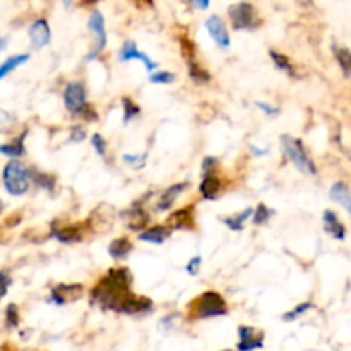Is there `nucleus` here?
Instances as JSON below:
<instances>
[{
	"instance_id": "nucleus-25",
	"label": "nucleus",
	"mask_w": 351,
	"mask_h": 351,
	"mask_svg": "<svg viewBox=\"0 0 351 351\" xmlns=\"http://www.w3.org/2000/svg\"><path fill=\"white\" fill-rule=\"evenodd\" d=\"M252 215H254V209L247 208V209H243V211H240L239 215L226 216V218H223V223H225L230 230H233V232H242L243 225H245V221Z\"/></svg>"
},
{
	"instance_id": "nucleus-11",
	"label": "nucleus",
	"mask_w": 351,
	"mask_h": 351,
	"mask_svg": "<svg viewBox=\"0 0 351 351\" xmlns=\"http://www.w3.org/2000/svg\"><path fill=\"white\" fill-rule=\"evenodd\" d=\"M123 219H125V225L129 226V230H132V232H141V230L147 228V223H149L151 216L149 213L144 209L143 202H136V204H132L125 213H123Z\"/></svg>"
},
{
	"instance_id": "nucleus-30",
	"label": "nucleus",
	"mask_w": 351,
	"mask_h": 351,
	"mask_svg": "<svg viewBox=\"0 0 351 351\" xmlns=\"http://www.w3.org/2000/svg\"><path fill=\"white\" fill-rule=\"evenodd\" d=\"M271 216H273V211H271L266 204H259L252 215L254 225H257V226L266 225V223L271 219Z\"/></svg>"
},
{
	"instance_id": "nucleus-43",
	"label": "nucleus",
	"mask_w": 351,
	"mask_h": 351,
	"mask_svg": "<svg viewBox=\"0 0 351 351\" xmlns=\"http://www.w3.org/2000/svg\"><path fill=\"white\" fill-rule=\"evenodd\" d=\"M295 2L302 7H311L312 3H314V0H295Z\"/></svg>"
},
{
	"instance_id": "nucleus-5",
	"label": "nucleus",
	"mask_w": 351,
	"mask_h": 351,
	"mask_svg": "<svg viewBox=\"0 0 351 351\" xmlns=\"http://www.w3.org/2000/svg\"><path fill=\"white\" fill-rule=\"evenodd\" d=\"M3 185L12 195L26 194L31 184V173L21 161H9L3 168Z\"/></svg>"
},
{
	"instance_id": "nucleus-32",
	"label": "nucleus",
	"mask_w": 351,
	"mask_h": 351,
	"mask_svg": "<svg viewBox=\"0 0 351 351\" xmlns=\"http://www.w3.org/2000/svg\"><path fill=\"white\" fill-rule=\"evenodd\" d=\"M149 81L154 84H171L175 81V74L168 71H158L149 75Z\"/></svg>"
},
{
	"instance_id": "nucleus-24",
	"label": "nucleus",
	"mask_w": 351,
	"mask_h": 351,
	"mask_svg": "<svg viewBox=\"0 0 351 351\" xmlns=\"http://www.w3.org/2000/svg\"><path fill=\"white\" fill-rule=\"evenodd\" d=\"M269 57H271V60L274 62V65H276L281 72H285V74L290 75V77H293V79L298 77L297 71H295V65L291 64V60L287 57V55L280 53V51H276V50H271Z\"/></svg>"
},
{
	"instance_id": "nucleus-34",
	"label": "nucleus",
	"mask_w": 351,
	"mask_h": 351,
	"mask_svg": "<svg viewBox=\"0 0 351 351\" xmlns=\"http://www.w3.org/2000/svg\"><path fill=\"white\" fill-rule=\"evenodd\" d=\"M122 160L125 161L127 165H130V167H134V168H143L144 165H146L147 153H143V154H123Z\"/></svg>"
},
{
	"instance_id": "nucleus-17",
	"label": "nucleus",
	"mask_w": 351,
	"mask_h": 351,
	"mask_svg": "<svg viewBox=\"0 0 351 351\" xmlns=\"http://www.w3.org/2000/svg\"><path fill=\"white\" fill-rule=\"evenodd\" d=\"M221 187L223 184L221 180L216 177V173L206 175V177H202L201 185H199V192H201V195L206 201H215L219 195V192H221Z\"/></svg>"
},
{
	"instance_id": "nucleus-19",
	"label": "nucleus",
	"mask_w": 351,
	"mask_h": 351,
	"mask_svg": "<svg viewBox=\"0 0 351 351\" xmlns=\"http://www.w3.org/2000/svg\"><path fill=\"white\" fill-rule=\"evenodd\" d=\"M322 219H324V228L326 232L329 233V235L332 237V239L336 240H343L346 235V230H345V225H343L341 221H339V218L336 216L335 211H324V216H322Z\"/></svg>"
},
{
	"instance_id": "nucleus-29",
	"label": "nucleus",
	"mask_w": 351,
	"mask_h": 351,
	"mask_svg": "<svg viewBox=\"0 0 351 351\" xmlns=\"http://www.w3.org/2000/svg\"><path fill=\"white\" fill-rule=\"evenodd\" d=\"M122 108H123V122H130L134 117H137L141 113V108L137 103H134L129 96H123L122 98Z\"/></svg>"
},
{
	"instance_id": "nucleus-42",
	"label": "nucleus",
	"mask_w": 351,
	"mask_h": 351,
	"mask_svg": "<svg viewBox=\"0 0 351 351\" xmlns=\"http://www.w3.org/2000/svg\"><path fill=\"white\" fill-rule=\"evenodd\" d=\"M86 137V132H84V129H82V127H74V136H72V139L74 141H82Z\"/></svg>"
},
{
	"instance_id": "nucleus-16",
	"label": "nucleus",
	"mask_w": 351,
	"mask_h": 351,
	"mask_svg": "<svg viewBox=\"0 0 351 351\" xmlns=\"http://www.w3.org/2000/svg\"><path fill=\"white\" fill-rule=\"evenodd\" d=\"M187 187H189L187 182H180V184H175V185H171V187L165 189L163 194H161V197H160V201H158V204H156L158 211H168V209L175 204V201H177L178 195H180Z\"/></svg>"
},
{
	"instance_id": "nucleus-12",
	"label": "nucleus",
	"mask_w": 351,
	"mask_h": 351,
	"mask_svg": "<svg viewBox=\"0 0 351 351\" xmlns=\"http://www.w3.org/2000/svg\"><path fill=\"white\" fill-rule=\"evenodd\" d=\"M239 338L240 341L237 345L239 351H254L264 346V335L257 329L250 328V326H240Z\"/></svg>"
},
{
	"instance_id": "nucleus-39",
	"label": "nucleus",
	"mask_w": 351,
	"mask_h": 351,
	"mask_svg": "<svg viewBox=\"0 0 351 351\" xmlns=\"http://www.w3.org/2000/svg\"><path fill=\"white\" fill-rule=\"evenodd\" d=\"M10 285V278L5 273H0V298L7 293V288Z\"/></svg>"
},
{
	"instance_id": "nucleus-41",
	"label": "nucleus",
	"mask_w": 351,
	"mask_h": 351,
	"mask_svg": "<svg viewBox=\"0 0 351 351\" xmlns=\"http://www.w3.org/2000/svg\"><path fill=\"white\" fill-rule=\"evenodd\" d=\"M209 2H211V0H191L192 5H194L195 9H199V10L208 9V7H209Z\"/></svg>"
},
{
	"instance_id": "nucleus-37",
	"label": "nucleus",
	"mask_w": 351,
	"mask_h": 351,
	"mask_svg": "<svg viewBox=\"0 0 351 351\" xmlns=\"http://www.w3.org/2000/svg\"><path fill=\"white\" fill-rule=\"evenodd\" d=\"M5 322L9 328H16V326L19 324V312H17L16 305H9V307H7Z\"/></svg>"
},
{
	"instance_id": "nucleus-26",
	"label": "nucleus",
	"mask_w": 351,
	"mask_h": 351,
	"mask_svg": "<svg viewBox=\"0 0 351 351\" xmlns=\"http://www.w3.org/2000/svg\"><path fill=\"white\" fill-rule=\"evenodd\" d=\"M24 137H26V132L21 134V137H17L16 141H12L10 144H3L0 146V153L5 154V156L10 158H19L24 154Z\"/></svg>"
},
{
	"instance_id": "nucleus-23",
	"label": "nucleus",
	"mask_w": 351,
	"mask_h": 351,
	"mask_svg": "<svg viewBox=\"0 0 351 351\" xmlns=\"http://www.w3.org/2000/svg\"><path fill=\"white\" fill-rule=\"evenodd\" d=\"M134 245L127 237H120V239H115L108 245V254L113 257V259H125L130 252H132Z\"/></svg>"
},
{
	"instance_id": "nucleus-46",
	"label": "nucleus",
	"mask_w": 351,
	"mask_h": 351,
	"mask_svg": "<svg viewBox=\"0 0 351 351\" xmlns=\"http://www.w3.org/2000/svg\"><path fill=\"white\" fill-rule=\"evenodd\" d=\"M2 47H3V40H2V38H0V50H2Z\"/></svg>"
},
{
	"instance_id": "nucleus-7",
	"label": "nucleus",
	"mask_w": 351,
	"mask_h": 351,
	"mask_svg": "<svg viewBox=\"0 0 351 351\" xmlns=\"http://www.w3.org/2000/svg\"><path fill=\"white\" fill-rule=\"evenodd\" d=\"M180 50L182 55L185 58V64H187V72L191 75V79L197 84H206V82L211 81V74L199 64L197 55H195V47L191 40L187 38H180Z\"/></svg>"
},
{
	"instance_id": "nucleus-10",
	"label": "nucleus",
	"mask_w": 351,
	"mask_h": 351,
	"mask_svg": "<svg viewBox=\"0 0 351 351\" xmlns=\"http://www.w3.org/2000/svg\"><path fill=\"white\" fill-rule=\"evenodd\" d=\"M82 291H84V287L81 283H60L51 290V302H55L57 305L71 304L82 297Z\"/></svg>"
},
{
	"instance_id": "nucleus-27",
	"label": "nucleus",
	"mask_w": 351,
	"mask_h": 351,
	"mask_svg": "<svg viewBox=\"0 0 351 351\" xmlns=\"http://www.w3.org/2000/svg\"><path fill=\"white\" fill-rule=\"evenodd\" d=\"M27 60H29V55H14V57L7 58V60L0 65V81H2L5 75H9L12 71H16L19 65L26 64Z\"/></svg>"
},
{
	"instance_id": "nucleus-18",
	"label": "nucleus",
	"mask_w": 351,
	"mask_h": 351,
	"mask_svg": "<svg viewBox=\"0 0 351 351\" xmlns=\"http://www.w3.org/2000/svg\"><path fill=\"white\" fill-rule=\"evenodd\" d=\"M171 232H173V230H170L168 226H151V228L143 230V232L139 233V240L147 243H154V245H161V243L170 237Z\"/></svg>"
},
{
	"instance_id": "nucleus-35",
	"label": "nucleus",
	"mask_w": 351,
	"mask_h": 351,
	"mask_svg": "<svg viewBox=\"0 0 351 351\" xmlns=\"http://www.w3.org/2000/svg\"><path fill=\"white\" fill-rule=\"evenodd\" d=\"M91 143H93V147H95L96 153H98L99 156H105V154H106V147H108V144H106L105 137H103L101 134H93Z\"/></svg>"
},
{
	"instance_id": "nucleus-13",
	"label": "nucleus",
	"mask_w": 351,
	"mask_h": 351,
	"mask_svg": "<svg viewBox=\"0 0 351 351\" xmlns=\"http://www.w3.org/2000/svg\"><path fill=\"white\" fill-rule=\"evenodd\" d=\"M119 60L120 62L141 60L144 64V67L147 69V71H154V69L158 67L156 62L151 60V58L147 57L144 51H141L139 47H137L134 41H125V43L122 45V48H120V51H119Z\"/></svg>"
},
{
	"instance_id": "nucleus-2",
	"label": "nucleus",
	"mask_w": 351,
	"mask_h": 351,
	"mask_svg": "<svg viewBox=\"0 0 351 351\" xmlns=\"http://www.w3.org/2000/svg\"><path fill=\"white\" fill-rule=\"evenodd\" d=\"M226 314H228V305L218 291H204L189 305V317L195 319V321L223 317Z\"/></svg>"
},
{
	"instance_id": "nucleus-1",
	"label": "nucleus",
	"mask_w": 351,
	"mask_h": 351,
	"mask_svg": "<svg viewBox=\"0 0 351 351\" xmlns=\"http://www.w3.org/2000/svg\"><path fill=\"white\" fill-rule=\"evenodd\" d=\"M130 285H132V274L127 267L108 269V273L93 287L91 293H89L91 304L101 311L117 312L127 295L132 293Z\"/></svg>"
},
{
	"instance_id": "nucleus-14",
	"label": "nucleus",
	"mask_w": 351,
	"mask_h": 351,
	"mask_svg": "<svg viewBox=\"0 0 351 351\" xmlns=\"http://www.w3.org/2000/svg\"><path fill=\"white\" fill-rule=\"evenodd\" d=\"M51 38V31L50 26L45 19H36L29 27V41H31V48L33 50H40V48L47 47L50 43Z\"/></svg>"
},
{
	"instance_id": "nucleus-33",
	"label": "nucleus",
	"mask_w": 351,
	"mask_h": 351,
	"mask_svg": "<svg viewBox=\"0 0 351 351\" xmlns=\"http://www.w3.org/2000/svg\"><path fill=\"white\" fill-rule=\"evenodd\" d=\"M31 178L34 180V184L40 185L41 189H47V191H51L55 187V178L51 175L47 173H33Z\"/></svg>"
},
{
	"instance_id": "nucleus-48",
	"label": "nucleus",
	"mask_w": 351,
	"mask_h": 351,
	"mask_svg": "<svg viewBox=\"0 0 351 351\" xmlns=\"http://www.w3.org/2000/svg\"><path fill=\"white\" fill-rule=\"evenodd\" d=\"M223 351H232V350H223Z\"/></svg>"
},
{
	"instance_id": "nucleus-31",
	"label": "nucleus",
	"mask_w": 351,
	"mask_h": 351,
	"mask_svg": "<svg viewBox=\"0 0 351 351\" xmlns=\"http://www.w3.org/2000/svg\"><path fill=\"white\" fill-rule=\"evenodd\" d=\"M311 308H314V305H312L311 302H304V304L297 305V307H295L293 311L287 312V314L283 315V321H288V322L297 321L298 317H302V315H304V314H307V312L311 311Z\"/></svg>"
},
{
	"instance_id": "nucleus-38",
	"label": "nucleus",
	"mask_w": 351,
	"mask_h": 351,
	"mask_svg": "<svg viewBox=\"0 0 351 351\" xmlns=\"http://www.w3.org/2000/svg\"><path fill=\"white\" fill-rule=\"evenodd\" d=\"M201 266H202V257L201 256L192 257V259L189 261V264H187V273L191 274V276H195V274L201 271Z\"/></svg>"
},
{
	"instance_id": "nucleus-9",
	"label": "nucleus",
	"mask_w": 351,
	"mask_h": 351,
	"mask_svg": "<svg viewBox=\"0 0 351 351\" xmlns=\"http://www.w3.org/2000/svg\"><path fill=\"white\" fill-rule=\"evenodd\" d=\"M153 311V300L147 297H141V295L129 293L122 305L119 307L117 314H125V315H143L147 312Z\"/></svg>"
},
{
	"instance_id": "nucleus-4",
	"label": "nucleus",
	"mask_w": 351,
	"mask_h": 351,
	"mask_svg": "<svg viewBox=\"0 0 351 351\" xmlns=\"http://www.w3.org/2000/svg\"><path fill=\"white\" fill-rule=\"evenodd\" d=\"M281 151H283L285 158H287L297 170H300L302 173L308 175V177L317 175V167H315L314 160H312L311 154L305 149L304 143H302L300 139H295V137L291 136H283L281 137Z\"/></svg>"
},
{
	"instance_id": "nucleus-45",
	"label": "nucleus",
	"mask_w": 351,
	"mask_h": 351,
	"mask_svg": "<svg viewBox=\"0 0 351 351\" xmlns=\"http://www.w3.org/2000/svg\"><path fill=\"white\" fill-rule=\"evenodd\" d=\"M62 2H64V5H65V7H71V5H72V2H74V0H62Z\"/></svg>"
},
{
	"instance_id": "nucleus-8",
	"label": "nucleus",
	"mask_w": 351,
	"mask_h": 351,
	"mask_svg": "<svg viewBox=\"0 0 351 351\" xmlns=\"http://www.w3.org/2000/svg\"><path fill=\"white\" fill-rule=\"evenodd\" d=\"M88 27L93 34H95V48L86 55V62L93 60L98 57L103 50L106 48V27H105V17L99 10H93L89 16Z\"/></svg>"
},
{
	"instance_id": "nucleus-22",
	"label": "nucleus",
	"mask_w": 351,
	"mask_h": 351,
	"mask_svg": "<svg viewBox=\"0 0 351 351\" xmlns=\"http://www.w3.org/2000/svg\"><path fill=\"white\" fill-rule=\"evenodd\" d=\"M329 195H331L332 201H336L338 204H341L343 208H345L346 211L351 215V191H350L348 185L343 184V182H338V184H335L331 187Z\"/></svg>"
},
{
	"instance_id": "nucleus-15",
	"label": "nucleus",
	"mask_w": 351,
	"mask_h": 351,
	"mask_svg": "<svg viewBox=\"0 0 351 351\" xmlns=\"http://www.w3.org/2000/svg\"><path fill=\"white\" fill-rule=\"evenodd\" d=\"M206 29L211 34L213 40L218 43V47L228 48L230 47V34L226 29V24L223 23V19L219 16H211L206 21Z\"/></svg>"
},
{
	"instance_id": "nucleus-40",
	"label": "nucleus",
	"mask_w": 351,
	"mask_h": 351,
	"mask_svg": "<svg viewBox=\"0 0 351 351\" xmlns=\"http://www.w3.org/2000/svg\"><path fill=\"white\" fill-rule=\"evenodd\" d=\"M257 106H259V108L263 110V112H266L267 115H278V113H280V110L274 108V106H271V105H267V103L259 101V103H257Z\"/></svg>"
},
{
	"instance_id": "nucleus-6",
	"label": "nucleus",
	"mask_w": 351,
	"mask_h": 351,
	"mask_svg": "<svg viewBox=\"0 0 351 351\" xmlns=\"http://www.w3.org/2000/svg\"><path fill=\"white\" fill-rule=\"evenodd\" d=\"M228 16L233 29L237 31H250L259 26V16H257L256 7L249 2H239L230 5Z\"/></svg>"
},
{
	"instance_id": "nucleus-44",
	"label": "nucleus",
	"mask_w": 351,
	"mask_h": 351,
	"mask_svg": "<svg viewBox=\"0 0 351 351\" xmlns=\"http://www.w3.org/2000/svg\"><path fill=\"white\" fill-rule=\"evenodd\" d=\"M99 0H81L82 5H95V3H98Z\"/></svg>"
},
{
	"instance_id": "nucleus-47",
	"label": "nucleus",
	"mask_w": 351,
	"mask_h": 351,
	"mask_svg": "<svg viewBox=\"0 0 351 351\" xmlns=\"http://www.w3.org/2000/svg\"><path fill=\"white\" fill-rule=\"evenodd\" d=\"M3 211V204H2V201H0V213Z\"/></svg>"
},
{
	"instance_id": "nucleus-28",
	"label": "nucleus",
	"mask_w": 351,
	"mask_h": 351,
	"mask_svg": "<svg viewBox=\"0 0 351 351\" xmlns=\"http://www.w3.org/2000/svg\"><path fill=\"white\" fill-rule=\"evenodd\" d=\"M335 57L336 60H338L345 77H351V51L348 48L335 47Z\"/></svg>"
},
{
	"instance_id": "nucleus-20",
	"label": "nucleus",
	"mask_w": 351,
	"mask_h": 351,
	"mask_svg": "<svg viewBox=\"0 0 351 351\" xmlns=\"http://www.w3.org/2000/svg\"><path fill=\"white\" fill-rule=\"evenodd\" d=\"M51 235L60 243H75L82 240V228L81 225L62 226V228H53Z\"/></svg>"
},
{
	"instance_id": "nucleus-36",
	"label": "nucleus",
	"mask_w": 351,
	"mask_h": 351,
	"mask_svg": "<svg viewBox=\"0 0 351 351\" xmlns=\"http://www.w3.org/2000/svg\"><path fill=\"white\" fill-rule=\"evenodd\" d=\"M216 168H218V160H216V158H204V160H202V177L216 173Z\"/></svg>"
},
{
	"instance_id": "nucleus-3",
	"label": "nucleus",
	"mask_w": 351,
	"mask_h": 351,
	"mask_svg": "<svg viewBox=\"0 0 351 351\" xmlns=\"http://www.w3.org/2000/svg\"><path fill=\"white\" fill-rule=\"evenodd\" d=\"M64 103L65 108L71 112V115L81 117L86 122H96L98 120V113L88 103L86 88L81 82H71V84H67V88L64 91Z\"/></svg>"
},
{
	"instance_id": "nucleus-21",
	"label": "nucleus",
	"mask_w": 351,
	"mask_h": 351,
	"mask_svg": "<svg viewBox=\"0 0 351 351\" xmlns=\"http://www.w3.org/2000/svg\"><path fill=\"white\" fill-rule=\"evenodd\" d=\"M167 226L170 230H182L192 226V208H182L171 213L167 219Z\"/></svg>"
}]
</instances>
